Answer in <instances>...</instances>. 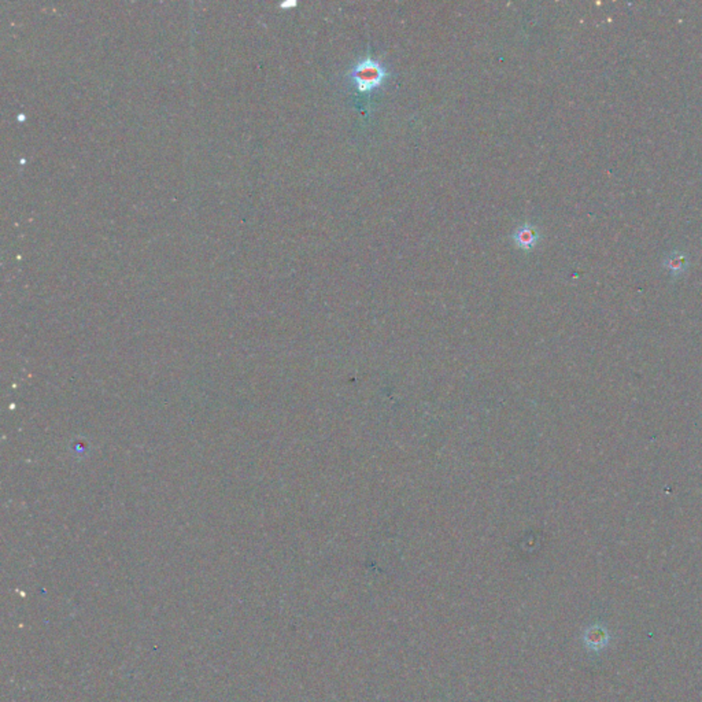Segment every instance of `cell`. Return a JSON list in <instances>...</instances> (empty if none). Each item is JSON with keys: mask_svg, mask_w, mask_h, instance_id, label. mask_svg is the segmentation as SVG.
<instances>
[{"mask_svg": "<svg viewBox=\"0 0 702 702\" xmlns=\"http://www.w3.org/2000/svg\"><path fill=\"white\" fill-rule=\"evenodd\" d=\"M388 69L382 62L365 56L355 66H353L349 73V78L358 92L369 93L373 89L382 86L388 78Z\"/></svg>", "mask_w": 702, "mask_h": 702, "instance_id": "obj_1", "label": "cell"}, {"mask_svg": "<svg viewBox=\"0 0 702 702\" xmlns=\"http://www.w3.org/2000/svg\"><path fill=\"white\" fill-rule=\"evenodd\" d=\"M513 240L516 242L517 247H520L526 251H530L531 248H534L537 246V243L539 240V233L535 226L526 224V225L517 228V231L513 235Z\"/></svg>", "mask_w": 702, "mask_h": 702, "instance_id": "obj_2", "label": "cell"}]
</instances>
